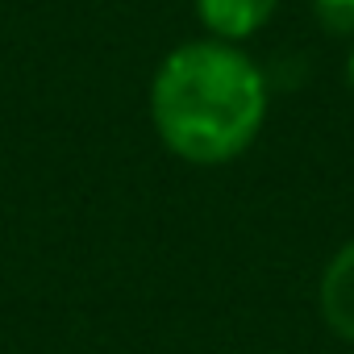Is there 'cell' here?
Returning <instances> with one entry per match:
<instances>
[{
	"instance_id": "cell-1",
	"label": "cell",
	"mask_w": 354,
	"mask_h": 354,
	"mask_svg": "<svg viewBox=\"0 0 354 354\" xmlns=\"http://www.w3.org/2000/svg\"><path fill=\"white\" fill-rule=\"evenodd\" d=\"M146 113L167 154L188 167H230L267 129L271 75L246 46L188 38L158 59Z\"/></svg>"
},
{
	"instance_id": "cell-2",
	"label": "cell",
	"mask_w": 354,
	"mask_h": 354,
	"mask_svg": "<svg viewBox=\"0 0 354 354\" xmlns=\"http://www.w3.org/2000/svg\"><path fill=\"white\" fill-rule=\"evenodd\" d=\"M317 313L333 337L354 346V238H346L325 259L317 279Z\"/></svg>"
},
{
	"instance_id": "cell-3",
	"label": "cell",
	"mask_w": 354,
	"mask_h": 354,
	"mask_svg": "<svg viewBox=\"0 0 354 354\" xmlns=\"http://www.w3.org/2000/svg\"><path fill=\"white\" fill-rule=\"evenodd\" d=\"M192 9H196L205 38L246 46L254 34H263L275 21L279 0H192Z\"/></svg>"
},
{
	"instance_id": "cell-4",
	"label": "cell",
	"mask_w": 354,
	"mask_h": 354,
	"mask_svg": "<svg viewBox=\"0 0 354 354\" xmlns=\"http://www.w3.org/2000/svg\"><path fill=\"white\" fill-rule=\"evenodd\" d=\"M308 9L329 38H354V0H308Z\"/></svg>"
},
{
	"instance_id": "cell-5",
	"label": "cell",
	"mask_w": 354,
	"mask_h": 354,
	"mask_svg": "<svg viewBox=\"0 0 354 354\" xmlns=\"http://www.w3.org/2000/svg\"><path fill=\"white\" fill-rule=\"evenodd\" d=\"M346 84H350V92H354V38H350V50H346Z\"/></svg>"
}]
</instances>
